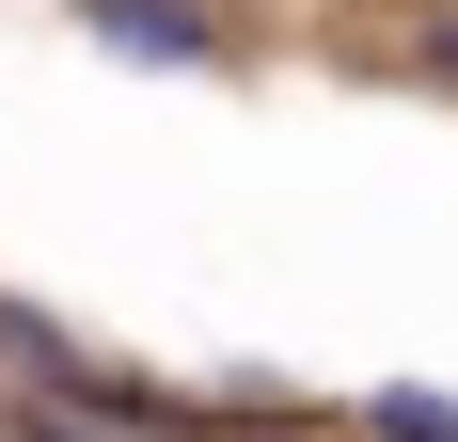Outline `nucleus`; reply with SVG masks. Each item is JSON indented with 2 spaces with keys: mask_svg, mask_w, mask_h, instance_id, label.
<instances>
[{
  "mask_svg": "<svg viewBox=\"0 0 458 442\" xmlns=\"http://www.w3.org/2000/svg\"><path fill=\"white\" fill-rule=\"evenodd\" d=\"M64 16L111 64H158V80H253V47H269L237 0H64Z\"/></svg>",
  "mask_w": 458,
  "mask_h": 442,
  "instance_id": "1",
  "label": "nucleus"
},
{
  "mask_svg": "<svg viewBox=\"0 0 458 442\" xmlns=\"http://www.w3.org/2000/svg\"><path fill=\"white\" fill-rule=\"evenodd\" d=\"M348 442H458V395H427V379H379V395H348Z\"/></svg>",
  "mask_w": 458,
  "mask_h": 442,
  "instance_id": "2",
  "label": "nucleus"
},
{
  "mask_svg": "<svg viewBox=\"0 0 458 442\" xmlns=\"http://www.w3.org/2000/svg\"><path fill=\"white\" fill-rule=\"evenodd\" d=\"M395 64H411L427 95H458V0H427V16H411V47H395Z\"/></svg>",
  "mask_w": 458,
  "mask_h": 442,
  "instance_id": "3",
  "label": "nucleus"
},
{
  "mask_svg": "<svg viewBox=\"0 0 458 442\" xmlns=\"http://www.w3.org/2000/svg\"><path fill=\"white\" fill-rule=\"evenodd\" d=\"M206 442H332V427H206Z\"/></svg>",
  "mask_w": 458,
  "mask_h": 442,
  "instance_id": "4",
  "label": "nucleus"
}]
</instances>
